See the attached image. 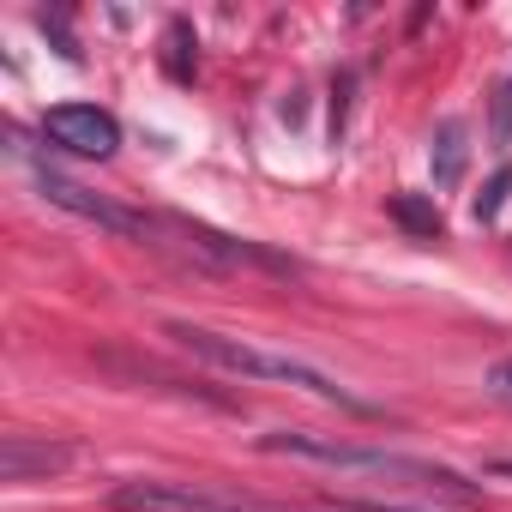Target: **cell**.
Returning <instances> with one entry per match:
<instances>
[{"label": "cell", "instance_id": "6da1fadb", "mask_svg": "<svg viewBox=\"0 0 512 512\" xmlns=\"http://www.w3.org/2000/svg\"><path fill=\"white\" fill-rule=\"evenodd\" d=\"M169 338H175L187 356H199V362H211V368H223V374L296 386V392H308V398H320V404H338V410H356V416H380L362 392L338 386L326 368H314V362H302V356H284V350H266V344H247V338H229V332H211V326H187V320H175Z\"/></svg>", "mask_w": 512, "mask_h": 512}, {"label": "cell", "instance_id": "7a4b0ae2", "mask_svg": "<svg viewBox=\"0 0 512 512\" xmlns=\"http://www.w3.org/2000/svg\"><path fill=\"white\" fill-rule=\"evenodd\" d=\"M260 446H266V452L308 458V464H326V470L374 476V482H392V488H434V494H452V500H482V488H476V482H464L458 470H446V464H434V458L386 452V446H350V440H326V434H302V428L260 434Z\"/></svg>", "mask_w": 512, "mask_h": 512}, {"label": "cell", "instance_id": "3957f363", "mask_svg": "<svg viewBox=\"0 0 512 512\" xmlns=\"http://www.w3.org/2000/svg\"><path fill=\"white\" fill-rule=\"evenodd\" d=\"M109 506L115 512H296V506H272V500L211 488V482H121Z\"/></svg>", "mask_w": 512, "mask_h": 512}, {"label": "cell", "instance_id": "277c9868", "mask_svg": "<svg viewBox=\"0 0 512 512\" xmlns=\"http://www.w3.org/2000/svg\"><path fill=\"white\" fill-rule=\"evenodd\" d=\"M37 193H43L49 205L73 211V217L97 223V229H115V235H145V229H151L139 211H127V205H115V199L91 193L85 181H67V175H61V169H49V163H37Z\"/></svg>", "mask_w": 512, "mask_h": 512}, {"label": "cell", "instance_id": "5b68a950", "mask_svg": "<svg viewBox=\"0 0 512 512\" xmlns=\"http://www.w3.org/2000/svg\"><path fill=\"white\" fill-rule=\"evenodd\" d=\"M43 133H49L61 151H79V157H115V145H121L115 115L97 109V103H55V109L43 115Z\"/></svg>", "mask_w": 512, "mask_h": 512}, {"label": "cell", "instance_id": "8992f818", "mask_svg": "<svg viewBox=\"0 0 512 512\" xmlns=\"http://www.w3.org/2000/svg\"><path fill=\"white\" fill-rule=\"evenodd\" d=\"M67 464V446H49V440H31V434H7L0 440V476L7 482H31V476H49Z\"/></svg>", "mask_w": 512, "mask_h": 512}, {"label": "cell", "instance_id": "52a82bcc", "mask_svg": "<svg viewBox=\"0 0 512 512\" xmlns=\"http://www.w3.org/2000/svg\"><path fill=\"white\" fill-rule=\"evenodd\" d=\"M464 157H470V145H464V121H440V133H434V187H458Z\"/></svg>", "mask_w": 512, "mask_h": 512}, {"label": "cell", "instance_id": "ba28073f", "mask_svg": "<svg viewBox=\"0 0 512 512\" xmlns=\"http://www.w3.org/2000/svg\"><path fill=\"white\" fill-rule=\"evenodd\" d=\"M392 217H398L404 229H416V235H440V211H434V205H422V199H410V193H398V199H392Z\"/></svg>", "mask_w": 512, "mask_h": 512}, {"label": "cell", "instance_id": "9c48e42d", "mask_svg": "<svg viewBox=\"0 0 512 512\" xmlns=\"http://www.w3.org/2000/svg\"><path fill=\"white\" fill-rule=\"evenodd\" d=\"M488 139H494L500 151L512 145V79H506V85L494 91V127H488Z\"/></svg>", "mask_w": 512, "mask_h": 512}, {"label": "cell", "instance_id": "30bf717a", "mask_svg": "<svg viewBox=\"0 0 512 512\" xmlns=\"http://www.w3.org/2000/svg\"><path fill=\"white\" fill-rule=\"evenodd\" d=\"M512 193V169H500L494 181H488V193H476V217H494L500 211V199Z\"/></svg>", "mask_w": 512, "mask_h": 512}, {"label": "cell", "instance_id": "8fae6325", "mask_svg": "<svg viewBox=\"0 0 512 512\" xmlns=\"http://www.w3.org/2000/svg\"><path fill=\"white\" fill-rule=\"evenodd\" d=\"M488 392H494V398H500V404H512V356H506V362H494V368H488Z\"/></svg>", "mask_w": 512, "mask_h": 512}, {"label": "cell", "instance_id": "7c38bea8", "mask_svg": "<svg viewBox=\"0 0 512 512\" xmlns=\"http://www.w3.org/2000/svg\"><path fill=\"white\" fill-rule=\"evenodd\" d=\"M494 476H512V458H500V464H494Z\"/></svg>", "mask_w": 512, "mask_h": 512}]
</instances>
